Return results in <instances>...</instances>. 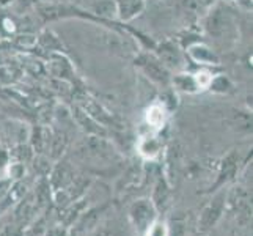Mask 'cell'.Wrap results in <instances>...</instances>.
Returning a JSON list of instances; mask_svg holds the SVG:
<instances>
[{"label": "cell", "instance_id": "cell-9", "mask_svg": "<svg viewBox=\"0 0 253 236\" xmlns=\"http://www.w3.org/2000/svg\"><path fill=\"white\" fill-rule=\"evenodd\" d=\"M238 165H239V157L236 153H230L228 156H225L222 162H220V167H219V175H217V181L214 185V189L220 188L223 185H226L228 181H231L234 178V175L238 172Z\"/></svg>", "mask_w": 253, "mask_h": 236}, {"label": "cell", "instance_id": "cell-4", "mask_svg": "<svg viewBox=\"0 0 253 236\" xmlns=\"http://www.w3.org/2000/svg\"><path fill=\"white\" fill-rule=\"evenodd\" d=\"M184 54L189 62L195 63L198 68H214L220 65V58L215 54V50L202 40L189 45L184 49Z\"/></svg>", "mask_w": 253, "mask_h": 236}, {"label": "cell", "instance_id": "cell-14", "mask_svg": "<svg viewBox=\"0 0 253 236\" xmlns=\"http://www.w3.org/2000/svg\"><path fill=\"white\" fill-rule=\"evenodd\" d=\"M169 195H170V189H169L167 181L162 180V178L158 180V183H156V186H154L153 198H151V202H153L154 208L158 209V211H161V209H164L165 206H167Z\"/></svg>", "mask_w": 253, "mask_h": 236}, {"label": "cell", "instance_id": "cell-24", "mask_svg": "<svg viewBox=\"0 0 253 236\" xmlns=\"http://www.w3.org/2000/svg\"><path fill=\"white\" fill-rule=\"evenodd\" d=\"M93 236H104V235H102V233H94Z\"/></svg>", "mask_w": 253, "mask_h": 236}, {"label": "cell", "instance_id": "cell-2", "mask_svg": "<svg viewBox=\"0 0 253 236\" xmlns=\"http://www.w3.org/2000/svg\"><path fill=\"white\" fill-rule=\"evenodd\" d=\"M153 54L159 58V62L169 69L171 74L186 71L187 69V57L182 50L181 45H178L173 40H165L162 43H158L153 47Z\"/></svg>", "mask_w": 253, "mask_h": 236}, {"label": "cell", "instance_id": "cell-25", "mask_svg": "<svg viewBox=\"0 0 253 236\" xmlns=\"http://www.w3.org/2000/svg\"><path fill=\"white\" fill-rule=\"evenodd\" d=\"M220 2H230V0H220Z\"/></svg>", "mask_w": 253, "mask_h": 236}, {"label": "cell", "instance_id": "cell-20", "mask_svg": "<svg viewBox=\"0 0 253 236\" xmlns=\"http://www.w3.org/2000/svg\"><path fill=\"white\" fill-rule=\"evenodd\" d=\"M25 173L24 162H13L8 167V175H10V180H21Z\"/></svg>", "mask_w": 253, "mask_h": 236}, {"label": "cell", "instance_id": "cell-22", "mask_svg": "<svg viewBox=\"0 0 253 236\" xmlns=\"http://www.w3.org/2000/svg\"><path fill=\"white\" fill-rule=\"evenodd\" d=\"M11 185H13V180H10V178L0 180V202L5 200V197L8 195V190H10Z\"/></svg>", "mask_w": 253, "mask_h": 236}, {"label": "cell", "instance_id": "cell-7", "mask_svg": "<svg viewBox=\"0 0 253 236\" xmlns=\"http://www.w3.org/2000/svg\"><path fill=\"white\" fill-rule=\"evenodd\" d=\"M117 19L121 24H129L140 16L146 8V0H115Z\"/></svg>", "mask_w": 253, "mask_h": 236}, {"label": "cell", "instance_id": "cell-19", "mask_svg": "<svg viewBox=\"0 0 253 236\" xmlns=\"http://www.w3.org/2000/svg\"><path fill=\"white\" fill-rule=\"evenodd\" d=\"M146 236H167L169 235V229L165 224H161V222H153L150 227H148V230L145 232Z\"/></svg>", "mask_w": 253, "mask_h": 236}, {"label": "cell", "instance_id": "cell-6", "mask_svg": "<svg viewBox=\"0 0 253 236\" xmlns=\"http://www.w3.org/2000/svg\"><path fill=\"white\" fill-rule=\"evenodd\" d=\"M225 205H226V195L225 192L222 194H217L211 202H209L205 209L200 214V219H198V229L202 232H206L209 229H212V227L219 222V219L223 214V209H225Z\"/></svg>", "mask_w": 253, "mask_h": 236}, {"label": "cell", "instance_id": "cell-1", "mask_svg": "<svg viewBox=\"0 0 253 236\" xmlns=\"http://www.w3.org/2000/svg\"><path fill=\"white\" fill-rule=\"evenodd\" d=\"M203 30L219 45H231L239 37L238 21L228 6L217 2L208 8L203 16Z\"/></svg>", "mask_w": 253, "mask_h": 236}, {"label": "cell", "instance_id": "cell-13", "mask_svg": "<svg viewBox=\"0 0 253 236\" xmlns=\"http://www.w3.org/2000/svg\"><path fill=\"white\" fill-rule=\"evenodd\" d=\"M169 115V110L161 102H154L146 110V121L151 128H162L165 125V118Z\"/></svg>", "mask_w": 253, "mask_h": 236}, {"label": "cell", "instance_id": "cell-11", "mask_svg": "<svg viewBox=\"0 0 253 236\" xmlns=\"http://www.w3.org/2000/svg\"><path fill=\"white\" fill-rule=\"evenodd\" d=\"M73 180H74V173L71 167L65 162H60L58 165H55V169L50 173L49 185L54 190H60V189H66L73 183Z\"/></svg>", "mask_w": 253, "mask_h": 236}, {"label": "cell", "instance_id": "cell-3", "mask_svg": "<svg viewBox=\"0 0 253 236\" xmlns=\"http://www.w3.org/2000/svg\"><path fill=\"white\" fill-rule=\"evenodd\" d=\"M135 66L140 69L153 84L164 87V89H170L171 73L159 62V58L156 57L151 50L140 52L135 58Z\"/></svg>", "mask_w": 253, "mask_h": 236}, {"label": "cell", "instance_id": "cell-18", "mask_svg": "<svg viewBox=\"0 0 253 236\" xmlns=\"http://www.w3.org/2000/svg\"><path fill=\"white\" fill-rule=\"evenodd\" d=\"M68 145V137L65 133H55L50 136V151H52V157H60L63 154V151L66 150Z\"/></svg>", "mask_w": 253, "mask_h": 236}, {"label": "cell", "instance_id": "cell-23", "mask_svg": "<svg viewBox=\"0 0 253 236\" xmlns=\"http://www.w3.org/2000/svg\"><path fill=\"white\" fill-rule=\"evenodd\" d=\"M2 236H22V229L19 225H6L2 232Z\"/></svg>", "mask_w": 253, "mask_h": 236}, {"label": "cell", "instance_id": "cell-5", "mask_svg": "<svg viewBox=\"0 0 253 236\" xmlns=\"http://www.w3.org/2000/svg\"><path fill=\"white\" fill-rule=\"evenodd\" d=\"M156 216H158V209L154 208L150 198L137 200L129 209L130 221H132V224L137 227V230L142 233H145L148 230V227L156 221Z\"/></svg>", "mask_w": 253, "mask_h": 236}, {"label": "cell", "instance_id": "cell-21", "mask_svg": "<svg viewBox=\"0 0 253 236\" xmlns=\"http://www.w3.org/2000/svg\"><path fill=\"white\" fill-rule=\"evenodd\" d=\"M186 222L179 217H173V236H184Z\"/></svg>", "mask_w": 253, "mask_h": 236}, {"label": "cell", "instance_id": "cell-15", "mask_svg": "<svg viewBox=\"0 0 253 236\" xmlns=\"http://www.w3.org/2000/svg\"><path fill=\"white\" fill-rule=\"evenodd\" d=\"M93 14H96L101 21L117 19L115 0H98V3L93 6Z\"/></svg>", "mask_w": 253, "mask_h": 236}, {"label": "cell", "instance_id": "cell-17", "mask_svg": "<svg viewBox=\"0 0 253 236\" xmlns=\"http://www.w3.org/2000/svg\"><path fill=\"white\" fill-rule=\"evenodd\" d=\"M208 90H211L212 93H219V94L230 93L233 90V82L225 74H214Z\"/></svg>", "mask_w": 253, "mask_h": 236}, {"label": "cell", "instance_id": "cell-8", "mask_svg": "<svg viewBox=\"0 0 253 236\" xmlns=\"http://www.w3.org/2000/svg\"><path fill=\"white\" fill-rule=\"evenodd\" d=\"M170 89H173L174 92H181L186 94H197L202 90H200L198 81L195 77V73L190 71H179L171 74V81H170Z\"/></svg>", "mask_w": 253, "mask_h": 236}, {"label": "cell", "instance_id": "cell-12", "mask_svg": "<svg viewBox=\"0 0 253 236\" xmlns=\"http://www.w3.org/2000/svg\"><path fill=\"white\" fill-rule=\"evenodd\" d=\"M73 117L76 118V121L81 125V128L85 131V133H88L91 136H104V129L99 126V123H96L84 109L76 107L73 110Z\"/></svg>", "mask_w": 253, "mask_h": 236}, {"label": "cell", "instance_id": "cell-16", "mask_svg": "<svg viewBox=\"0 0 253 236\" xmlns=\"http://www.w3.org/2000/svg\"><path fill=\"white\" fill-rule=\"evenodd\" d=\"M161 142L158 137H145L138 143V151L140 154H143L145 157H156L161 151Z\"/></svg>", "mask_w": 253, "mask_h": 236}, {"label": "cell", "instance_id": "cell-10", "mask_svg": "<svg viewBox=\"0 0 253 236\" xmlns=\"http://www.w3.org/2000/svg\"><path fill=\"white\" fill-rule=\"evenodd\" d=\"M37 209H38V203L35 202V197L21 198L14 211L16 225H19L21 229H24L25 225H29L35 219V216H37Z\"/></svg>", "mask_w": 253, "mask_h": 236}]
</instances>
